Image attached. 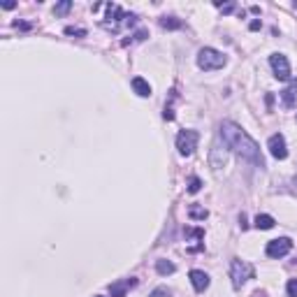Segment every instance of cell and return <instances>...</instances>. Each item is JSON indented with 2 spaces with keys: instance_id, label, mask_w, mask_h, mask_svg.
Returning a JSON list of instances; mask_svg holds the SVG:
<instances>
[{
  "instance_id": "cell-1",
  "label": "cell",
  "mask_w": 297,
  "mask_h": 297,
  "mask_svg": "<svg viewBox=\"0 0 297 297\" xmlns=\"http://www.w3.org/2000/svg\"><path fill=\"white\" fill-rule=\"evenodd\" d=\"M221 140L225 142L227 148H232L237 156L246 160V163H251L255 167H265V158L260 153V147L255 144V140L248 135L246 130H242L237 123L232 121H223L221 123Z\"/></svg>"
},
{
  "instance_id": "cell-2",
  "label": "cell",
  "mask_w": 297,
  "mask_h": 297,
  "mask_svg": "<svg viewBox=\"0 0 297 297\" xmlns=\"http://www.w3.org/2000/svg\"><path fill=\"white\" fill-rule=\"evenodd\" d=\"M227 63V58L219 49H211V47H204L198 51V68L204 72H211V70H221L223 65Z\"/></svg>"
},
{
  "instance_id": "cell-3",
  "label": "cell",
  "mask_w": 297,
  "mask_h": 297,
  "mask_svg": "<svg viewBox=\"0 0 297 297\" xmlns=\"http://www.w3.org/2000/svg\"><path fill=\"white\" fill-rule=\"evenodd\" d=\"M255 276V270L251 262L242 260V258H235V260L230 262V279H232V286H235L237 290L244 286L246 281H251Z\"/></svg>"
},
{
  "instance_id": "cell-4",
  "label": "cell",
  "mask_w": 297,
  "mask_h": 297,
  "mask_svg": "<svg viewBox=\"0 0 297 297\" xmlns=\"http://www.w3.org/2000/svg\"><path fill=\"white\" fill-rule=\"evenodd\" d=\"M227 160H230V148L225 147V142L221 144V140L211 147V151H209V165H211V170L219 174L221 170L227 165Z\"/></svg>"
},
{
  "instance_id": "cell-5",
  "label": "cell",
  "mask_w": 297,
  "mask_h": 297,
  "mask_svg": "<svg viewBox=\"0 0 297 297\" xmlns=\"http://www.w3.org/2000/svg\"><path fill=\"white\" fill-rule=\"evenodd\" d=\"M198 140H200L198 130H181L176 135V148H179V153L181 156H193V151L198 148Z\"/></svg>"
},
{
  "instance_id": "cell-6",
  "label": "cell",
  "mask_w": 297,
  "mask_h": 297,
  "mask_svg": "<svg viewBox=\"0 0 297 297\" xmlns=\"http://www.w3.org/2000/svg\"><path fill=\"white\" fill-rule=\"evenodd\" d=\"M290 251H293V242H290L288 237L272 239V242H267V248H265V253L270 255V258H283V255H288Z\"/></svg>"
},
{
  "instance_id": "cell-7",
  "label": "cell",
  "mask_w": 297,
  "mask_h": 297,
  "mask_svg": "<svg viewBox=\"0 0 297 297\" xmlns=\"http://www.w3.org/2000/svg\"><path fill=\"white\" fill-rule=\"evenodd\" d=\"M270 65H272V70H274V77L276 79H283V81L290 79V63L283 53H272Z\"/></svg>"
},
{
  "instance_id": "cell-8",
  "label": "cell",
  "mask_w": 297,
  "mask_h": 297,
  "mask_svg": "<svg viewBox=\"0 0 297 297\" xmlns=\"http://www.w3.org/2000/svg\"><path fill=\"white\" fill-rule=\"evenodd\" d=\"M267 148H270V153L276 160H286L288 158V147H286V137L276 132V135H272L270 140H267Z\"/></svg>"
},
{
  "instance_id": "cell-9",
  "label": "cell",
  "mask_w": 297,
  "mask_h": 297,
  "mask_svg": "<svg viewBox=\"0 0 297 297\" xmlns=\"http://www.w3.org/2000/svg\"><path fill=\"white\" fill-rule=\"evenodd\" d=\"M191 283H193V288L198 290V293H204V290L209 288V274L207 272H202V270H191Z\"/></svg>"
},
{
  "instance_id": "cell-10",
  "label": "cell",
  "mask_w": 297,
  "mask_h": 297,
  "mask_svg": "<svg viewBox=\"0 0 297 297\" xmlns=\"http://www.w3.org/2000/svg\"><path fill=\"white\" fill-rule=\"evenodd\" d=\"M135 283H137L135 279H125V281H119V283H112L109 286V293H112V297H125L128 288H132Z\"/></svg>"
},
{
  "instance_id": "cell-11",
  "label": "cell",
  "mask_w": 297,
  "mask_h": 297,
  "mask_svg": "<svg viewBox=\"0 0 297 297\" xmlns=\"http://www.w3.org/2000/svg\"><path fill=\"white\" fill-rule=\"evenodd\" d=\"M132 91L140 98H148L151 96V84H148L144 77H135L132 79Z\"/></svg>"
},
{
  "instance_id": "cell-12",
  "label": "cell",
  "mask_w": 297,
  "mask_h": 297,
  "mask_svg": "<svg viewBox=\"0 0 297 297\" xmlns=\"http://www.w3.org/2000/svg\"><path fill=\"white\" fill-rule=\"evenodd\" d=\"M253 223L258 230H272V227H274V219H272L270 214H258Z\"/></svg>"
},
{
  "instance_id": "cell-13",
  "label": "cell",
  "mask_w": 297,
  "mask_h": 297,
  "mask_svg": "<svg viewBox=\"0 0 297 297\" xmlns=\"http://www.w3.org/2000/svg\"><path fill=\"white\" fill-rule=\"evenodd\" d=\"M156 272L160 274V276H167V274H174L176 267H174V262H170V260H158L156 262Z\"/></svg>"
},
{
  "instance_id": "cell-14",
  "label": "cell",
  "mask_w": 297,
  "mask_h": 297,
  "mask_svg": "<svg viewBox=\"0 0 297 297\" xmlns=\"http://www.w3.org/2000/svg\"><path fill=\"white\" fill-rule=\"evenodd\" d=\"M158 24H160V28H165V30H176V28H181V21L174 17H163Z\"/></svg>"
},
{
  "instance_id": "cell-15",
  "label": "cell",
  "mask_w": 297,
  "mask_h": 297,
  "mask_svg": "<svg viewBox=\"0 0 297 297\" xmlns=\"http://www.w3.org/2000/svg\"><path fill=\"white\" fill-rule=\"evenodd\" d=\"M188 216H191L193 221H204L207 216H209V211L202 209V207H195V204H193L191 209H188Z\"/></svg>"
},
{
  "instance_id": "cell-16",
  "label": "cell",
  "mask_w": 297,
  "mask_h": 297,
  "mask_svg": "<svg viewBox=\"0 0 297 297\" xmlns=\"http://www.w3.org/2000/svg\"><path fill=\"white\" fill-rule=\"evenodd\" d=\"M281 100H283V105H286V107L295 105V86H290V88H286V91H281Z\"/></svg>"
},
{
  "instance_id": "cell-17",
  "label": "cell",
  "mask_w": 297,
  "mask_h": 297,
  "mask_svg": "<svg viewBox=\"0 0 297 297\" xmlns=\"http://www.w3.org/2000/svg\"><path fill=\"white\" fill-rule=\"evenodd\" d=\"M70 7H72L70 0H63V2H58V5L53 7V12H56L58 17H63V14H68V12H70Z\"/></svg>"
},
{
  "instance_id": "cell-18",
  "label": "cell",
  "mask_w": 297,
  "mask_h": 297,
  "mask_svg": "<svg viewBox=\"0 0 297 297\" xmlns=\"http://www.w3.org/2000/svg\"><path fill=\"white\" fill-rule=\"evenodd\" d=\"M65 35H77V37H86V28H74V26H68V28H65Z\"/></svg>"
},
{
  "instance_id": "cell-19",
  "label": "cell",
  "mask_w": 297,
  "mask_h": 297,
  "mask_svg": "<svg viewBox=\"0 0 297 297\" xmlns=\"http://www.w3.org/2000/svg\"><path fill=\"white\" fill-rule=\"evenodd\" d=\"M200 188H202V181L198 179V176H193L191 184H188V193H193V195H195V193H200Z\"/></svg>"
},
{
  "instance_id": "cell-20",
  "label": "cell",
  "mask_w": 297,
  "mask_h": 297,
  "mask_svg": "<svg viewBox=\"0 0 297 297\" xmlns=\"http://www.w3.org/2000/svg\"><path fill=\"white\" fill-rule=\"evenodd\" d=\"M286 290H288V297H297V279H290L286 283Z\"/></svg>"
},
{
  "instance_id": "cell-21",
  "label": "cell",
  "mask_w": 297,
  "mask_h": 297,
  "mask_svg": "<svg viewBox=\"0 0 297 297\" xmlns=\"http://www.w3.org/2000/svg\"><path fill=\"white\" fill-rule=\"evenodd\" d=\"M216 7H221L225 14H230V12L235 9V5H232V2H225V5H223V2H219V0H216Z\"/></svg>"
},
{
  "instance_id": "cell-22",
  "label": "cell",
  "mask_w": 297,
  "mask_h": 297,
  "mask_svg": "<svg viewBox=\"0 0 297 297\" xmlns=\"http://www.w3.org/2000/svg\"><path fill=\"white\" fill-rule=\"evenodd\" d=\"M151 297H170V290L167 288H156L151 293Z\"/></svg>"
},
{
  "instance_id": "cell-23",
  "label": "cell",
  "mask_w": 297,
  "mask_h": 297,
  "mask_svg": "<svg viewBox=\"0 0 297 297\" xmlns=\"http://www.w3.org/2000/svg\"><path fill=\"white\" fill-rule=\"evenodd\" d=\"M144 37H147V30H137V33H135V37H132V40H135V42H142V40H144Z\"/></svg>"
},
{
  "instance_id": "cell-24",
  "label": "cell",
  "mask_w": 297,
  "mask_h": 297,
  "mask_svg": "<svg viewBox=\"0 0 297 297\" xmlns=\"http://www.w3.org/2000/svg\"><path fill=\"white\" fill-rule=\"evenodd\" d=\"M17 7V2H12V0H7V2H2V9H14Z\"/></svg>"
},
{
  "instance_id": "cell-25",
  "label": "cell",
  "mask_w": 297,
  "mask_h": 297,
  "mask_svg": "<svg viewBox=\"0 0 297 297\" xmlns=\"http://www.w3.org/2000/svg\"><path fill=\"white\" fill-rule=\"evenodd\" d=\"M248 28H251V30H260V21H258V19H255V21H251V24H248Z\"/></svg>"
},
{
  "instance_id": "cell-26",
  "label": "cell",
  "mask_w": 297,
  "mask_h": 297,
  "mask_svg": "<svg viewBox=\"0 0 297 297\" xmlns=\"http://www.w3.org/2000/svg\"><path fill=\"white\" fill-rule=\"evenodd\" d=\"M239 225H242V230H246V227H248V223H246V216H244V214L239 216Z\"/></svg>"
},
{
  "instance_id": "cell-27",
  "label": "cell",
  "mask_w": 297,
  "mask_h": 297,
  "mask_svg": "<svg viewBox=\"0 0 297 297\" xmlns=\"http://www.w3.org/2000/svg\"><path fill=\"white\" fill-rule=\"evenodd\" d=\"M14 26L21 28V30H28V28H30V24H19V21H14Z\"/></svg>"
},
{
  "instance_id": "cell-28",
  "label": "cell",
  "mask_w": 297,
  "mask_h": 297,
  "mask_svg": "<svg viewBox=\"0 0 297 297\" xmlns=\"http://www.w3.org/2000/svg\"><path fill=\"white\" fill-rule=\"evenodd\" d=\"M253 297H267V293H265V290H255Z\"/></svg>"
},
{
  "instance_id": "cell-29",
  "label": "cell",
  "mask_w": 297,
  "mask_h": 297,
  "mask_svg": "<svg viewBox=\"0 0 297 297\" xmlns=\"http://www.w3.org/2000/svg\"><path fill=\"white\" fill-rule=\"evenodd\" d=\"M293 186H295V191H297V176H295V179H293Z\"/></svg>"
},
{
  "instance_id": "cell-30",
  "label": "cell",
  "mask_w": 297,
  "mask_h": 297,
  "mask_svg": "<svg viewBox=\"0 0 297 297\" xmlns=\"http://www.w3.org/2000/svg\"><path fill=\"white\" fill-rule=\"evenodd\" d=\"M98 297H100V295H98Z\"/></svg>"
}]
</instances>
